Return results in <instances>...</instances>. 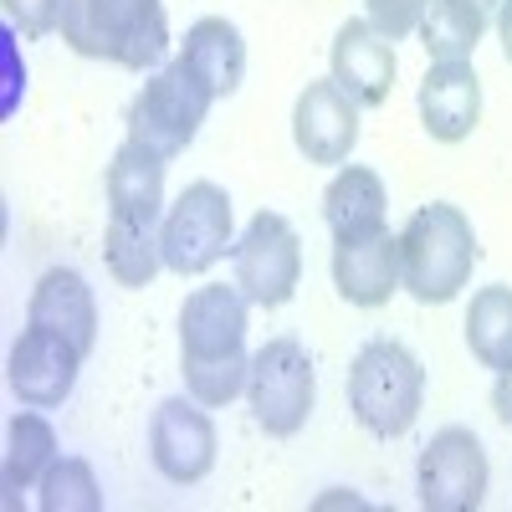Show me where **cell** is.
<instances>
[{"label":"cell","mask_w":512,"mask_h":512,"mask_svg":"<svg viewBox=\"0 0 512 512\" xmlns=\"http://www.w3.org/2000/svg\"><path fill=\"white\" fill-rule=\"evenodd\" d=\"M384 180L364 164H349L338 169L323 190V221L333 231V241H354V236H369V231H384Z\"/></svg>","instance_id":"19"},{"label":"cell","mask_w":512,"mask_h":512,"mask_svg":"<svg viewBox=\"0 0 512 512\" xmlns=\"http://www.w3.org/2000/svg\"><path fill=\"white\" fill-rule=\"evenodd\" d=\"M149 456L164 482L195 487L216 466V420L200 400H164L149 415Z\"/></svg>","instance_id":"10"},{"label":"cell","mask_w":512,"mask_h":512,"mask_svg":"<svg viewBox=\"0 0 512 512\" xmlns=\"http://www.w3.org/2000/svg\"><path fill=\"white\" fill-rule=\"evenodd\" d=\"M502 6H507V0H477V11H482L487 21H497V16H502Z\"/></svg>","instance_id":"31"},{"label":"cell","mask_w":512,"mask_h":512,"mask_svg":"<svg viewBox=\"0 0 512 512\" xmlns=\"http://www.w3.org/2000/svg\"><path fill=\"white\" fill-rule=\"evenodd\" d=\"M103 262H108V277H113L118 287H149V282L159 277V267H164L159 226H139V221L108 216Z\"/></svg>","instance_id":"23"},{"label":"cell","mask_w":512,"mask_h":512,"mask_svg":"<svg viewBox=\"0 0 512 512\" xmlns=\"http://www.w3.org/2000/svg\"><path fill=\"white\" fill-rule=\"evenodd\" d=\"M487 36V16L477 0H425L420 16V47L431 62H472Z\"/></svg>","instance_id":"20"},{"label":"cell","mask_w":512,"mask_h":512,"mask_svg":"<svg viewBox=\"0 0 512 512\" xmlns=\"http://www.w3.org/2000/svg\"><path fill=\"white\" fill-rule=\"evenodd\" d=\"M487 446L477 441V431L466 425H441L425 441L420 466H415V492L425 512H477L487 502Z\"/></svg>","instance_id":"7"},{"label":"cell","mask_w":512,"mask_h":512,"mask_svg":"<svg viewBox=\"0 0 512 512\" xmlns=\"http://www.w3.org/2000/svg\"><path fill=\"white\" fill-rule=\"evenodd\" d=\"M210 103H216V98H210V88L175 57L169 67H159L144 82V93L134 103H128V123H123L128 128V144L154 154V159H164V164L180 159L195 144Z\"/></svg>","instance_id":"4"},{"label":"cell","mask_w":512,"mask_h":512,"mask_svg":"<svg viewBox=\"0 0 512 512\" xmlns=\"http://www.w3.org/2000/svg\"><path fill=\"white\" fill-rule=\"evenodd\" d=\"M246 405L256 415L267 436L287 441L308 425L313 405H318V374L313 359L297 338H267L262 349L251 354V374H246Z\"/></svg>","instance_id":"5"},{"label":"cell","mask_w":512,"mask_h":512,"mask_svg":"<svg viewBox=\"0 0 512 512\" xmlns=\"http://www.w3.org/2000/svg\"><path fill=\"white\" fill-rule=\"evenodd\" d=\"M246 292L231 282H205L180 308V359H226L246 349Z\"/></svg>","instance_id":"13"},{"label":"cell","mask_w":512,"mask_h":512,"mask_svg":"<svg viewBox=\"0 0 512 512\" xmlns=\"http://www.w3.org/2000/svg\"><path fill=\"white\" fill-rule=\"evenodd\" d=\"M477 262H482L477 231L446 200L420 205L400 231V287L425 308H441L451 297H461Z\"/></svg>","instance_id":"1"},{"label":"cell","mask_w":512,"mask_h":512,"mask_svg":"<svg viewBox=\"0 0 512 512\" xmlns=\"http://www.w3.org/2000/svg\"><path fill=\"white\" fill-rule=\"evenodd\" d=\"M420 16H425V0H364V21L390 41H405L410 31H420Z\"/></svg>","instance_id":"26"},{"label":"cell","mask_w":512,"mask_h":512,"mask_svg":"<svg viewBox=\"0 0 512 512\" xmlns=\"http://www.w3.org/2000/svg\"><path fill=\"white\" fill-rule=\"evenodd\" d=\"M103 190H108V216L139 221V226H159L164 210H169L164 205V159L134 149L128 139H123V149L108 164Z\"/></svg>","instance_id":"17"},{"label":"cell","mask_w":512,"mask_h":512,"mask_svg":"<svg viewBox=\"0 0 512 512\" xmlns=\"http://www.w3.org/2000/svg\"><path fill=\"white\" fill-rule=\"evenodd\" d=\"M328 77L344 88L359 108H384L395 93V77H400V57H395V41L374 31L364 16H349L338 26L333 47H328Z\"/></svg>","instance_id":"11"},{"label":"cell","mask_w":512,"mask_h":512,"mask_svg":"<svg viewBox=\"0 0 512 512\" xmlns=\"http://www.w3.org/2000/svg\"><path fill=\"white\" fill-rule=\"evenodd\" d=\"M26 318H31L36 328L62 333L67 344H77L82 354H93V344H98V303H93V287H88V277L72 272V267H52V272L36 277Z\"/></svg>","instance_id":"16"},{"label":"cell","mask_w":512,"mask_h":512,"mask_svg":"<svg viewBox=\"0 0 512 512\" xmlns=\"http://www.w3.org/2000/svg\"><path fill=\"white\" fill-rule=\"evenodd\" d=\"M420 123L436 144H461L482 123V77L472 62H431L420 77Z\"/></svg>","instance_id":"14"},{"label":"cell","mask_w":512,"mask_h":512,"mask_svg":"<svg viewBox=\"0 0 512 512\" xmlns=\"http://www.w3.org/2000/svg\"><path fill=\"white\" fill-rule=\"evenodd\" d=\"M180 62L210 88V98H231L246 77V41L241 31L226 21V16H200L190 31H185V52Z\"/></svg>","instance_id":"18"},{"label":"cell","mask_w":512,"mask_h":512,"mask_svg":"<svg viewBox=\"0 0 512 512\" xmlns=\"http://www.w3.org/2000/svg\"><path fill=\"white\" fill-rule=\"evenodd\" d=\"M36 507L41 512H98L103 487L93 477V466L82 456H57L36 482Z\"/></svg>","instance_id":"24"},{"label":"cell","mask_w":512,"mask_h":512,"mask_svg":"<svg viewBox=\"0 0 512 512\" xmlns=\"http://www.w3.org/2000/svg\"><path fill=\"white\" fill-rule=\"evenodd\" d=\"M6 16L11 26H21V36H52L62 31V16H67V0H6Z\"/></svg>","instance_id":"27"},{"label":"cell","mask_w":512,"mask_h":512,"mask_svg":"<svg viewBox=\"0 0 512 512\" xmlns=\"http://www.w3.org/2000/svg\"><path fill=\"white\" fill-rule=\"evenodd\" d=\"M425 400V369L420 359L395 344V338H374L349 364V410L369 436L395 441L405 436Z\"/></svg>","instance_id":"3"},{"label":"cell","mask_w":512,"mask_h":512,"mask_svg":"<svg viewBox=\"0 0 512 512\" xmlns=\"http://www.w3.org/2000/svg\"><path fill=\"white\" fill-rule=\"evenodd\" d=\"M497 41H502V57H507V67H512V0H507L502 16H497Z\"/></svg>","instance_id":"30"},{"label":"cell","mask_w":512,"mask_h":512,"mask_svg":"<svg viewBox=\"0 0 512 512\" xmlns=\"http://www.w3.org/2000/svg\"><path fill=\"white\" fill-rule=\"evenodd\" d=\"M159 251H164V267L180 272V277L210 272L226 251H236L231 195L210 180L185 185V195L169 205L164 221H159Z\"/></svg>","instance_id":"6"},{"label":"cell","mask_w":512,"mask_h":512,"mask_svg":"<svg viewBox=\"0 0 512 512\" xmlns=\"http://www.w3.org/2000/svg\"><path fill=\"white\" fill-rule=\"evenodd\" d=\"M82 359H88V354H82L77 344H67L62 333L26 323L21 338L11 344V359H6V384H11V395L21 405L57 410L72 395V384L82 374Z\"/></svg>","instance_id":"9"},{"label":"cell","mask_w":512,"mask_h":512,"mask_svg":"<svg viewBox=\"0 0 512 512\" xmlns=\"http://www.w3.org/2000/svg\"><path fill=\"white\" fill-rule=\"evenodd\" d=\"M292 144L308 164H344L359 144V103L333 77L308 82L292 103Z\"/></svg>","instance_id":"12"},{"label":"cell","mask_w":512,"mask_h":512,"mask_svg":"<svg viewBox=\"0 0 512 512\" xmlns=\"http://www.w3.org/2000/svg\"><path fill=\"white\" fill-rule=\"evenodd\" d=\"M466 349L492 374L512 364V287L507 282L472 292V308H466Z\"/></svg>","instance_id":"21"},{"label":"cell","mask_w":512,"mask_h":512,"mask_svg":"<svg viewBox=\"0 0 512 512\" xmlns=\"http://www.w3.org/2000/svg\"><path fill=\"white\" fill-rule=\"evenodd\" d=\"M62 41L77 57L144 72L169 52L164 0H67Z\"/></svg>","instance_id":"2"},{"label":"cell","mask_w":512,"mask_h":512,"mask_svg":"<svg viewBox=\"0 0 512 512\" xmlns=\"http://www.w3.org/2000/svg\"><path fill=\"white\" fill-rule=\"evenodd\" d=\"M52 461H57L52 420L36 415L31 405H21V415H11V425H6V461H0V472H6V492L36 487Z\"/></svg>","instance_id":"22"},{"label":"cell","mask_w":512,"mask_h":512,"mask_svg":"<svg viewBox=\"0 0 512 512\" xmlns=\"http://www.w3.org/2000/svg\"><path fill=\"white\" fill-rule=\"evenodd\" d=\"M492 410H497V420L512 431V364H507V369H497V384H492Z\"/></svg>","instance_id":"28"},{"label":"cell","mask_w":512,"mask_h":512,"mask_svg":"<svg viewBox=\"0 0 512 512\" xmlns=\"http://www.w3.org/2000/svg\"><path fill=\"white\" fill-rule=\"evenodd\" d=\"M231 256H236V287L246 292L251 308L292 303L297 282H303V241H297L287 216H277V210H256Z\"/></svg>","instance_id":"8"},{"label":"cell","mask_w":512,"mask_h":512,"mask_svg":"<svg viewBox=\"0 0 512 512\" xmlns=\"http://www.w3.org/2000/svg\"><path fill=\"white\" fill-rule=\"evenodd\" d=\"M6 41V103H0V113H16V88H21V77H16V47H11V36H0Z\"/></svg>","instance_id":"29"},{"label":"cell","mask_w":512,"mask_h":512,"mask_svg":"<svg viewBox=\"0 0 512 512\" xmlns=\"http://www.w3.org/2000/svg\"><path fill=\"white\" fill-rule=\"evenodd\" d=\"M333 287L349 308H384L400 292V236L369 231L333 241Z\"/></svg>","instance_id":"15"},{"label":"cell","mask_w":512,"mask_h":512,"mask_svg":"<svg viewBox=\"0 0 512 512\" xmlns=\"http://www.w3.org/2000/svg\"><path fill=\"white\" fill-rule=\"evenodd\" d=\"M180 374H185L190 400H200L205 410H221V405H231L236 395H246L251 354L236 349V354H226V359H180Z\"/></svg>","instance_id":"25"}]
</instances>
